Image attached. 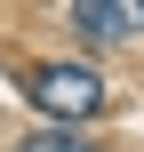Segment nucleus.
Segmentation results:
<instances>
[{
    "mask_svg": "<svg viewBox=\"0 0 144 152\" xmlns=\"http://www.w3.org/2000/svg\"><path fill=\"white\" fill-rule=\"evenodd\" d=\"M24 96H32V112H48V120H88V112H104V80L88 72V64H24Z\"/></svg>",
    "mask_w": 144,
    "mask_h": 152,
    "instance_id": "nucleus-1",
    "label": "nucleus"
},
{
    "mask_svg": "<svg viewBox=\"0 0 144 152\" xmlns=\"http://www.w3.org/2000/svg\"><path fill=\"white\" fill-rule=\"evenodd\" d=\"M72 32L88 48H128L144 32V0H72Z\"/></svg>",
    "mask_w": 144,
    "mask_h": 152,
    "instance_id": "nucleus-2",
    "label": "nucleus"
},
{
    "mask_svg": "<svg viewBox=\"0 0 144 152\" xmlns=\"http://www.w3.org/2000/svg\"><path fill=\"white\" fill-rule=\"evenodd\" d=\"M16 152H96V144H88V136H80L72 120H56V128H40V136H24Z\"/></svg>",
    "mask_w": 144,
    "mask_h": 152,
    "instance_id": "nucleus-3",
    "label": "nucleus"
}]
</instances>
